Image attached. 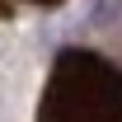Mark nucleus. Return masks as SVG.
Instances as JSON below:
<instances>
[{
    "mask_svg": "<svg viewBox=\"0 0 122 122\" xmlns=\"http://www.w3.org/2000/svg\"><path fill=\"white\" fill-rule=\"evenodd\" d=\"M19 5H42V10H56V5H66V0H0V19H10Z\"/></svg>",
    "mask_w": 122,
    "mask_h": 122,
    "instance_id": "f257e3e1",
    "label": "nucleus"
}]
</instances>
